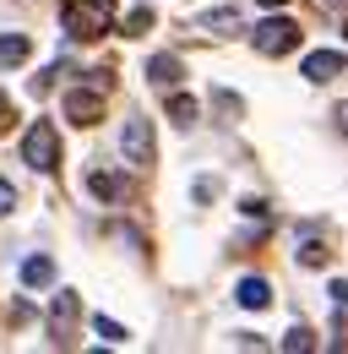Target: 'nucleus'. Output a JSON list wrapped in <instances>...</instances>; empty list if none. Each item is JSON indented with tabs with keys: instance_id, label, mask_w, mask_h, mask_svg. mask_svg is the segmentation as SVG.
<instances>
[{
	"instance_id": "nucleus-1",
	"label": "nucleus",
	"mask_w": 348,
	"mask_h": 354,
	"mask_svg": "<svg viewBox=\"0 0 348 354\" xmlns=\"http://www.w3.org/2000/svg\"><path fill=\"white\" fill-rule=\"evenodd\" d=\"M60 17H66V33L71 39H104L109 22H115V6L109 0H66Z\"/></svg>"
},
{
	"instance_id": "nucleus-2",
	"label": "nucleus",
	"mask_w": 348,
	"mask_h": 354,
	"mask_svg": "<svg viewBox=\"0 0 348 354\" xmlns=\"http://www.w3.org/2000/svg\"><path fill=\"white\" fill-rule=\"evenodd\" d=\"M22 158H28L33 169H44V175H49V169L60 164V131H55L49 120H33V126H28V136H22Z\"/></svg>"
},
{
	"instance_id": "nucleus-3",
	"label": "nucleus",
	"mask_w": 348,
	"mask_h": 354,
	"mask_svg": "<svg viewBox=\"0 0 348 354\" xmlns=\"http://www.w3.org/2000/svg\"><path fill=\"white\" fill-rule=\"evenodd\" d=\"M251 44H256V55H289V49H300V28L289 17H267L251 33Z\"/></svg>"
},
{
	"instance_id": "nucleus-4",
	"label": "nucleus",
	"mask_w": 348,
	"mask_h": 354,
	"mask_svg": "<svg viewBox=\"0 0 348 354\" xmlns=\"http://www.w3.org/2000/svg\"><path fill=\"white\" fill-rule=\"evenodd\" d=\"M120 142H126V158L136 164V169L153 164V153H158V142H153V126H147V120H126V136H120Z\"/></svg>"
},
{
	"instance_id": "nucleus-5",
	"label": "nucleus",
	"mask_w": 348,
	"mask_h": 354,
	"mask_svg": "<svg viewBox=\"0 0 348 354\" xmlns=\"http://www.w3.org/2000/svg\"><path fill=\"white\" fill-rule=\"evenodd\" d=\"M66 115H71L77 126H93V120H104V98H98V93H71V98H66Z\"/></svg>"
},
{
	"instance_id": "nucleus-6",
	"label": "nucleus",
	"mask_w": 348,
	"mask_h": 354,
	"mask_svg": "<svg viewBox=\"0 0 348 354\" xmlns=\"http://www.w3.org/2000/svg\"><path fill=\"white\" fill-rule=\"evenodd\" d=\"M304 77H310V82H332V77H343V55H332V49H316V55L304 60Z\"/></svg>"
},
{
	"instance_id": "nucleus-7",
	"label": "nucleus",
	"mask_w": 348,
	"mask_h": 354,
	"mask_svg": "<svg viewBox=\"0 0 348 354\" xmlns=\"http://www.w3.org/2000/svg\"><path fill=\"white\" fill-rule=\"evenodd\" d=\"M180 77H185V71H180V60H174V55H153V60H147V82H158V88H174Z\"/></svg>"
},
{
	"instance_id": "nucleus-8",
	"label": "nucleus",
	"mask_w": 348,
	"mask_h": 354,
	"mask_svg": "<svg viewBox=\"0 0 348 354\" xmlns=\"http://www.w3.org/2000/svg\"><path fill=\"white\" fill-rule=\"evenodd\" d=\"M87 191H93V196H98V202H120V196H126L130 185L120 175H104V169H98V175L87 180Z\"/></svg>"
},
{
	"instance_id": "nucleus-9",
	"label": "nucleus",
	"mask_w": 348,
	"mask_h": 354,
	"mask_svg": "<svg viewBox=\"0 0 348 354\" xmlns=\"http://www.w3.org/2000/svg\"><path fill=\"white\" fill-rule=\"evenodd\" d=\"M22 60H28V39L22 33H0V71H11Z\"/></svg>"
},
{
	"instance_id": "nucleus-10",
	"label": "nucleus",
	"mask_w": 348,
	"mask_h": 354,
	"mask_svg": "<svg viewBox=\"0 0 348 354\" xmlns=\"http://www.w3.org/2000/svg\"><path fill=\"white\" fill-rule=\"evenodd\" d=\"M234 300H240V306H245V310H261V306H267V300H272V289H267L261 278H245V283L234 289Z\"/></svg>"
},
{
	"instance_id": "nucleus-11",
	"label": "nucleus",
	"mask_w": 348,
	"mask_h": 354,
	"mask_svg": "<svg viewBox=\"0 0 348 354\" xmlns=\"http://www.w3.org/2000/svg\"><path fill=\"white\" fill-rule=\"evenodd\" d=\"M49 278H55V262H49V257H33V262L22 267V283H28V289H44Z\"/></svg>"
},
{
	"instance_id": "nucleus-12",
	"label": "nucleus",
	"mask_w": 348,
	"mask_h": 354,
	"mask_svg": "<svg viewBox=\"0 0 348 354\" xmlns=\"http://www.w3.org/2000/svg\"><path fill=\"white\" fill-rule=\"evenodd\" d=\"M71 322H77V295H60V300H55V333L66 338V333H71Z\"/></svg>"
},
{
	"instance_id": "nucleus-13",
	"label": "nucleus",
	"mask_w": 348,
	"mask_h": 354,
	"mask_svg": "<svg viewBox=\"0 0 348 354\" xmlns=\"http://www.w3.org/2000/svg\"><path fill=\"white\" fill-rule=\"evenodd\" d=\"M174 126H196V98H169Z\"/></svg>"
},
{
	"instance_id": "nucleus-14",
	"label": "nucleus",
	"mask_w": 348,
	"mask_h": 354,
	"mask_svg": "<svg viewBox=\"0 0 348 354\" xmlns=\"http://www.w3.org/2000/svg\"><path fill=\"white\" fill-rule=\"evenodd\" d=\"M283 349H289V354H304V349H316V333H310V327H294V333L283 338Z\"/></svg>"
},
{
	"instance_id": "nucleus-15",
	"label": "nucleus",
	"mask_w": 348,
	"mask_h": 354,
	"mask_svg": "<svg viewBox=\"0 0 348 354\" xmlns=\"http://www.w3.org/2000/svg\"><path fill=\"white\" fill-rule=\"evenodd\" d=\"M93 333H98L104 344H126V327H120V322H104V316H98V322H93Z\"/></svg>"
},
{
	"instance_id": "nucleus-16",
	"label": "nucleus",
	"mask_w": 348,
	"mask_h": 354,
	"mask_svg": "<svg viewBox=\"0 0 348 354\" xmlns=\"http://www.w3.org/2000/svg\"><path fill=\"white\" fill-rule=\"evenodd\" d=\"M321 262H327V245L304 240V245H300V267H321Z\"/></svg>"
},
{
	"instance_id": "nucleus-17",
	"label": "nucleus",
	"mask_w": 348,
	"mask_h": 354,
	"mask_svg": "<svg viewBox=\"0 0 348 354\" xmlns=\"http://www.w3.org/2000/svg\"><path fill=\"white\" fill-rule=\"evenodd\" d=\"M147 28H153V11H147V6H142V11H130V17H126V33H147Z\"/></svg>"
},
{
	"instance_id": "nucleus-18",
	"label": "nucleus",
	"mask_w": 348,
	"mask_h": 354,
	"mask_svg": "<svg viewBox=\"0 0 348 354\" xmlns=\"http://www.w3.org/2000/svg\"><path fill=\"white\" fill-rule=\"evenodd\" d=\"M17 207V191H11V180H0V218Z\"/></svg>"
},
{
	"instance_id": "nucleus-19",
	"label": "nucleus",
	"mask_w": 348,
	"mask_h": 354,
	"mask_svg": "<svg viewBox=\"0 0 348 354\" xmlns=\"http://www.w3.org/2000/svg\"><path fill=\"white\" fill-rule=\"evenodd\" d=\"M6 126H11V98L0 93V131H6Z\"/></svg>"
},
{
	"instance_id": "nucleus-20",
	"label": "nucleus",
	"mask_w": 348,
	"mask_h": 354,
	"mask_svg": "<svg viewBox=\"0 0 348 354\" xmlns=\"http://www.w3.org/2000/svg\"><path fill=\"white\" fill-rule=\"evenodd\" d=\"M332 295H338V306H348V283H332Z\"/></svg>"
},
{
	"instance_id": "nucleus-21",
	"label": "nucleus",
	"mask_w": 348,
	"mask_h": 354,
	"mask_svg": "<svg viewBox=\"0 0 348 354\" xmlns=\"http://www.w3.org/2000/svg\"><path fill=\"white\" fill-rule=\"evenodd\" d=\"M338 126H343V136H348V104H343V109H338Z\"/></svg>"
},
{
	"instance_id": "nucleus-22",
	"label": "nucleus",
	"mask_w": 348,
	"mask_h": 354,
	"mask_svg": "<svg viewBox=\"0 0 348 354\" xmlns=\"http://www.w3.org/2000/svg\"><path fill=\"white\" fill-rule=\"evenodd\" d=\"M261 6H283V0H261Z\"/></svg>"
}]
</instances>
